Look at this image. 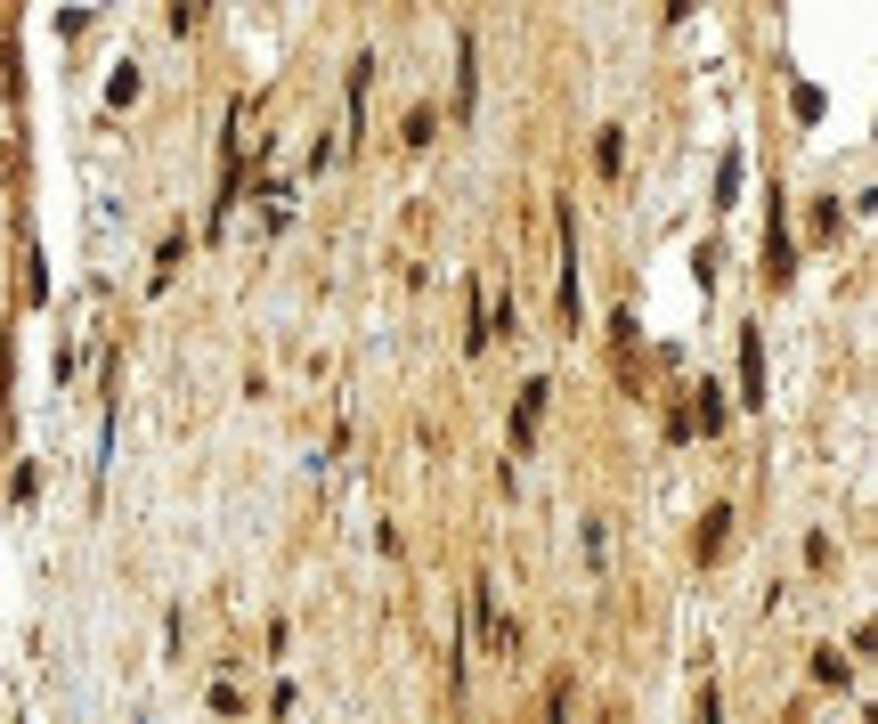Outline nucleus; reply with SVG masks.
Instances as JSON below:
<instances>
[{
    "label": "nucleus",
    "mask_w": 878,
    "mask_h": 724,
    "mask_svg": "<svg viewBox=\"0 0 878 724\" xmlns=\"http://www.w3.org/2000/svg\"><path fill=\"white\" fill-rule=\"evenodd\" d=\"M561 318L578 326V228L561 220Z\"/></svg>",
    "instance_id": "obj_3"
},
{
    "label": "nucleus",
    "mask_w": 878,
    "mask_h": 724,
    "mask_svg": "<svg viewBox=\"0 0 878 724\" xmlns=\"http://www.w3.org/2000/svg\"><path fill=\"white\" fill-rule=\"evenodd\" d=\"M765 277H773V285L789 277V228H781V204H773V228H765Z\"/></svg>",
    "instance_id": "obj_4"
},
{
    "label": "nucleus",
    "mask_w": 878,
    "mask_h": 724,
    "mask_svg": "<svg viewBox=\"0 0 878 724\" xmlns=\"http://www.w3.org/2000/svg\"><path fill=\"white\" fill-rule=\"evenodd\" d=\"M472 98H480V41L456 33V114H472Z\"/></svg>",
    "instance_id": "obj_1"
},
{
    "label": "nucleus",
    "mask_w": 878,
    "mask_h": 724,
    "mask_svg": "<svg viewBox=\"0 0 878 724\" xmlns=\"http://www.w3.org/2000/svg\"><path fill=\"white\" fill-rule=\"evenodd\" d=\"M537 415H545V383H529V391H521V415H513V448H529V440H537Z\"/></svg>",
    "instance_id": "obj_5"
},
{
    "label": "nucleus",
    "mask_w": 878,
    "mask_h": 724,
    "mask_svg": "<svg viewBox=\"0 0 878 724\" xmlns=\"http://www.w3.org/2000/svg\"><path fill=\"white\" fill-rule=\"evenodd\" d=\"M700 724H716V692H700Z\"/></svg>",
    "instance_id": "obj_8"
},
{
    "label": "nucleus",
    "mask_w": 878,
    "mask_h": 724,
    "mask_svg": "<svg viewBox=\"0 0 878 724\" xmlns=\"http://www.w3.org/2000/svg\"><path fill=\"white\" fill-rule=\"evenodd\" d=\"M106 98H114V106H131V98H139V66H122V74L106 82Z\"/></svg>",
    "instance_id": "obj_6"
},
{
    "label": "nucleus",
    "mask_w": 878,
    "mask_h": 724,
    "mask_svg": "<svg viewBox=\"0 0 878 724\" xmlns=\"http://www.w3.org/2000/svg\"><path fill=\"white\" fill-rule=\"evenodd\" d=\"M740 399L765 407V342L757 334H740Z\"/></svg>",
    "instance_id": "obj_2"
},
{
    "label": "nucleus",
    "mask_w": 878,
    "mask_h": 724,
    "mask_svg": "<svg viewBox=\"0 0 878 724\" xmlns=\"http://www.w3.org/2000/svg\"><path fill=\"white\" fill-rule=\"evenodd\" d=\"M594 163H602V171H618V163H626V139H618V131H602V147H594Z\"/></svg>",
    "instance_id": "obj_7"
}]
</instances>
